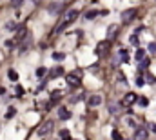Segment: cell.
Segmentation results:
<instances>
[{"mask_svg": "<svg viewBox=\"0 0 156 140\" xmlns=\"http://www.w3.org/2000/svg\"><path fill=\"white\" fill-rule=\"evenodd\" d=\"M62 9V4H53V6H49V13H56V11H60Z\"/></svg>", "mask_w": 156, "mask_h": 140, "instance_id": "cell-18", "label": "cell"}, {"mask_svg": "<svg viewBox=\"0 0 156 140\" xmlns=\"http://www.w3.org/2000/svg\"><path fill=\"white\" fill-rule=\"evenodd\" d=\"M13 116H15V109L9 107V109H7V115H6V118H13Z\"/></svg>", "mask_w": 156, "mask_h": 140, "instance_id": "cell-24", "label": "cell"}, {"mask_svg": "<svg viewBox=\"0 0 156 140\" xmlns=\"http://www.w3.org/2000/svg\"><path fill=\"white\" fill-rule=\"evenodd\" d=\"M65 80H67L69 86H78L80 80H82V71H76V73H69V75H65Z\"/></svg>", "mask_w": 156, "mask_h": 140, "instance_id": "cell-2", "label": "cell"}, {"mask_svg": "<svg viewBox=\"0 0 156 140\" xmlns=\"http://www.w3.org/2000/svg\"><path fill=\"white\" fill-rule=\"evenodd\" d=\"M4 44H6V48H13V45H15V42H13V40H6Z\"/></svg>", "mask_w": 156, "mask_h": 140, "instance_id": "cell-30", "label": "cell"}, {"mask_svg": "<svg viewBox=\"0 0 156 140\" xmlns=\"http://www.w3.org/2000/svg\"><path fill=\"white\" fill-rule=\"evenodd\" d=\"M46 73H47V69H46V67H38V69H36V77H38V78L46 77Z\"/></svg>", "mask_w": 156, "mask_h": 140, "instance_id": "cell-17", "label": "cell"}, {"mask_svg": "<svg viewBox=\"0 0 156 140\" xmlns=\"http://www.w3.org/2000/svg\"><path fill=\"white\" fill-rule=\"evenodd\" d=\"M149 51H151V53L156 51V42H151V44H149Z\"/></svg>", "mask_w": 156, "mask_h": 140, "instance_id": "cell-26", "label": "cell"}, {"mask_svg": "<svg viewBox=\"0 0 156 140\" xmlns=\"http://www.w3.org/2000/svg\"><path fill=\"white\" fill-rule=\"evenodd\" d=\"M7 77H9V80H13V82L18 80V73L15 71V69H9V71H7Z\"/></svg>", "mask_w": 156, "mask_h": 140, "instance_id": "cell-14", "label": "cell"}, {"mask_svg": "<svg viewBox=\"0 0 156 140\" xmlns=\"http://www.w3.org/2000/svg\"><path fill=\"white\" fill-rule=\"evenodd\" d=\"M65 71H64V67H55L53 71H51V78H58V77H62Z\"/></svg>", "mask_w": 156, "mask_h": 140, "instance_id": "cell-12", "label": "cell"}, {"mask_svg": "<svg viewBox=\"0 0 156 140\" xmlns=\"http://www.w3.org/2000/svg\"><path fill=\"white\" fill-rule=\"evenodd\" d=\"M22 4H24V0H11V6L13 7H20Z\"/></svg>", "mask_w": 156, "mask_h": 140, "instance_id": "cell-20", "label": "cell"}, {"mask_svg": "<svg viewBox=\"0 0 156 140\" xmlns=\"http://www.w3.org/2000/svg\"><path fill=\"white\" fill-rule=\"evenodd\" d=\"M60 138H62V140H71L69 129H62V131H60Z\"/></svg>", "mask_w": 156, "mask_h": 140, "instance_id": "cell-15", "label": "cell"}, {"mask_svg": "<svg viewBox=\"0 0 156 140\" xmlns=\"http://www.w3.org/2000/svg\"><path fill=\"white\" fill-rule=\"evenodd\" d=\"M120 58H122V60H129V58H127V51H120Z\"/></svg>", "mask_w": 156, "mask_h": 140, "instance_id": "cell-29", "label": "cell"}, {"mask_svg": "<svg viewBox=\"0 0 156 140\" xmlns=\"http://www.w3.org/2000/svg\"><path fill=\"white\" fill-rule=\"evenodd\" d=\"M58 116L62 120H69L71 118V113H69V109H65V107H58Z\"/></svg>", "mask_w": 156, "mask_h": 140, "instance_id": "cell-11", "label": "cell"}, {"mask_svg": "<svg viewBox=\"0 0 156 140\" xmlns=\"http://www.w3.org/2000/svg\"><path fill=\"white\" fill-rule=\"evenodd\" d=\"M16 93H18V95H24V89H22V87L18 86V87H16Z\"/></svg>", "mask_w": 156, "mask_h": 140, "instance_id": "cell-31", "label": "cell"}, {"mask_svg": "<svg viewBox=\"0 0 156 140\" xmlns=\"http://www.w3.org/2000/svg\"><path fill=\"white\" fill-rule=\"evenodd\" d=\"M147 66H149V58H145V60H142V62H140V69H145Z\"/></svg>", "mask_w": 156, "mask_h": 140, "instance_id": "cell-25", "label": "cell"}, {"mask_svg": "<svg viewBox=\"0 0 156 140\" xmlns=\"http://www.w3.org/2000/svg\"><path fill=\"white\" fill-rule=\"evenodd\" d=\"M149 138V131L145 127H136L135 131V140H147Z\"/></svg>", "mask_w": 156, "mask_h": 140, "instance_id": "cell-6", "label": "cell"}, {"mask_svg": "<svg viewBox=\"0 0 156 140\" xmlns=\"http://www.w3.org/2000/svg\"><path fill=\"white\" fill-rule=\"evenodd\" d=\"M53 58H55V60H64L65 55H64V53H53Z\"/></svg>", "mask_w": 156, "mask_h": 140, "instance_id": "cell-21", "label": "cell"}, {"mask_svg": "<svg viewBox=\"0 0 156 140\" xmlns=\"http://www.w3.org/2000/svg\"><path fill=\"white\" fill-rule=\"evenodd\" d=\"M87 104L91 106V107H96V106L102 104V97H100V95H91V97L87 98Z\"/></svg>", "mask_w": 156, "mask_h": 140, "instance_id": "cell-8", "label": "cell"}, {"mask_svg": "<svg viewBox=\"0 0 156 140\" xmlns=\"http://www.w3.org/2000/svg\"><path fill=\"white\" fill-rule=\"evenodd\" d=\"M132 140H135V138H132Z\"/></svg>", "mask_w": 156, "mask_h": 140, "instance_id": "cell-34", "label": "cell"}, {"mask_svg": "<svg viewBox=\"0 0 156 140\" xmlns=\"http://www.w3.org/2000/svg\"><path fill=\"white\" fill-rule=\"evenodd\" d=\"M138 104H140V106H143V107H145V106H147V104H149V100H147V98H145V97H140V98H138Z\"/></svg>", "mask_w": 156, "mask_h": 140, "instance_id": "cell-22", "label": "cell"}, {"mask_svg": "<svg viewBox=\"0 0 156 140\" xmlns=\"http://www.w3.org/2000/svg\"><path fill=\"white\" fill-rule=\"evenodd\" d=\"M4 28H6V31H16V29H18V28L15 26V22H6Z\"/></svg>", "mask_w": 156, "mask_h": 140, "instance_id": "cell-16", "label": "cell"}, {"mask_svg": "<svg viewBox=\"0 0 156 140\" xmlns=\"http://www.w3.org/2000/svg\"><path fill=\"white\" fill-rule=\"evenodd\" d=\"M76 18H78V9H69L67 13L64 15V20H62V24L58 26V31H62V29H65V28H69Z\"/></svg>", "mask_w": 156, "mask_h": 140, "instance_id": "cell-1", "label": "cell"}, {"mask_svg": "<svg viewBox=\"0 0 156 140\" xmlns=\"http://www.w3.org/2000/svg\"><path fill=\"white\" fill-rule=\"evenodd\" d=\"M51 129H53V120H46V122L38 127V135H40V136H46L47 133H51Z\"/></svg>", "mask_w": 156, "mask_h": 140, "instance_id": "cell-3", "label": "cell"}, {"mask_svg": "<svg viewBox=\"0 0 156 140\" xmlns=\"http://www.w3.org/2000/svg\"><path fill=\"white\" fill-rule=\"evenodd\" d=\"M116 35H118V26H116V24L109 26V29H107V40H113Z\"/></svg>", "mask_w": 156, "mask_h": 140, "instance_id": "cell-9", "label": "cell"}, {"mask_svg": "<svg viewBox=\"0 0 156 140\" xmlns=\"http://www.w3.org/2000/svg\"><path fill=\"white\" fill-rule=\"evenodd\" d=\"M15 38H16L18 42H24V40L27 38V29H26V26H20V28L16 29V35H15Z\"/></svg>", "mask_w": 156, "mask_h": 140, "instance_id": "cell-7", "label": "cell"}, {"mask_svg": "<svg viewBox=\"0 0 156 140\" xmlns=\"http://www.w3.org/2000/svg\"><path fill=\"white\" fill-rule=\"evenodd\" d=\"M138 98H136V95H135V93H127V95L122 98V106H125V107H129V106H132V104H135Z\"/></svg>", "mask_w": 156, "mask_h": 140, "instance_id": "cell-4", "label": "cell"}, {"mask_svg": "<svg viewBox=\"0 0 156 140\" xmlns=\"http://www.w3.org/2000/svg\"><path fill=\"white\" fill-rule=\"evenodd\" d=\"M107 49H109V40H105V42H100V44L96 45V53H98V55H104Z\"/></svg>", "mask_w": 156, "mask_h": 140, "instance_id": "cell-10", "label": "cell"}, {"mask_svg": "<svg viewBox=\"0 0 156 140\" xmlns=\"http://www.w3.org/2000/svg\"><path fill=\"white\" fill-rule=\"evenodd\" d=\"M33 2H40V0H33Z\"/></svg>", "mask_w": 156, "mask_h": 140, "instance_id": "cell-33", "label": "cell"}, {"mask_svg": "<svg viewBox=\"0 0 156 140\" xmlns=\"http://www.w3.org/2000/svg\"><path fill=\"white\" fill-rule=\"evenodd\" d=\"M135 16H136V9H125L122 13V22H123V24H127V22H131Z\"/></svg>", "mask_w": 156, "mask_h": 140, "instance_id": "cell-5", "label": "cell"}, {"mask_svg": "<svg viewBox=\"0 0 156 140\" xmlns=\"http://www.w3.org/2000/svg\"><path fill=\"white\" fill-rule=\"evenodd\" d=\"M151 129H152L151 133H156V124H151Z\"/></svg>", "mask_w": 156, "mask_h": 140, "instance_id": "cell-32", "label": "cell"}, {"mask_svg": "<svg viewBox=\"0 0 156 140\" xmlns=\"http://www.w3.org/2000/svg\"><path fill=\"white\" fill-rule=\"evenodd\" d=\"M131 44H132V45H136V48H138V44H140V42H138V38H136V36H131Z\"/></svg>", "mask_w": 156, "mask_h": 140, "instance_id": "cell-27", "label": "cell"}, {"mask_svg": "<svg viewBox=\"0 0 156 140\" xmlns=\"http://www.w3.org/2000/svg\"><path fill=\"white\" fill-rule=\"evenodd\" d=\"M60 95H62V93H60V91H55V93H53V95H51V98H53V100H56V98H60Z\"/></svg>", "mask_w": 156, "mask_h": 140, "instance_id": "cell-28", "label": "cell"}, {"mask_svg": "<svg viewBox=\"0 0 156 140\" xmlns=\"http://www.w3.org/2000/svg\"><path fill=\"white\" fill-rule=\"evenodd\" d=\"M96 15H98L96 11H87V13H85V18H87V20H91V18H95Z\"/></svg>", "mask_w": 156, "mask_h": 140, "instance_id": "cell-19", "label": "cell"}, {"mask_svg": "<svg viewBox=\"0 0 156 140\" xmlns=\"http://www.w3.org/2000/svg\"><path fill=\"white\" fill-rule=\"evenodd\" d=\"M135 58H136L138 62L145 60V51H143V49H136V55H135Z\"/></svg>", "mask_w": 156, "mask_h": 140, "instance_id": "cell-13", "label": "cell"}, {"mask_svg": "<svg viewBox=\"0 0 156 140\" xmlns=\"http://www.w3.org/2000/svg\"><path fill=\"white\" fill-rule=\"evenodd\" d=\"M113 140H123V136L120 135V131H113Z\"/></svg>", "mask_w": 156, "mask_h": 140, "instance_id": "cell-23", "label": "cell"}]
</instances>
